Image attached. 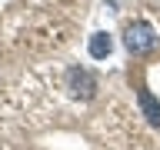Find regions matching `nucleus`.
<instances>
[{
	"instance_id": "20e7f679",
	"label": "nucleus",
	"mask_w": 160,
	"mask_h": 150,
	"mask_svg": "<svg viewBox=\"0 0 160 150\" xmlns=\"http://www.w3.org/2000/svg\"><path fill=\"white\" fill-rule=\"evenodd\" d=\"M87 50H90V57H93V60L110 57V50H113V40H110V33H93V37H90V43H87Z\"/></svg>"
},
{
	"instance_id": "f257e3e1",
	"label": "nucleus",
	"mask_w": 160,
	"mask_h": 150,
	"mask_svg": "<svg viewBox=\"0 0 160 150\" xmlns=\"http://www.w3.org/2000/svg\"><path fill=\"white\" fill-rule=\"evenodd\" d=\"M123 43H127L130 53H150V50L157 47V30L150 27V23H143V20H137V23L127 27Z\"/></svg>"
},
{
	"instance_id": "7ed1b4c3",
	"label": "nucleus",
	"mask_w": 160,
	"mask_h": 150,
	"mask_svg": "<svg viewBox=\"0 0 160 150\" xmlns=\"http://www.w3.org/2000/svg\"><path fill=\"white\" fill-rule=\"evenodd\" d=\"M137 100H140V107H143V117H147L153 127H160V103L153 100V93H150L147 87H140L137 90Z\"/></svg>"
},
{
	"instance_id": "f03ea898",
	"label": "nucleus",
	"mask_w": 160,
	"mask_h": 150,
	"mask_svg": "<svg viewBox=\"0 0 160 150\" xmlns=\"http://www.w3.org/2000/svg\"><path fill=\"white\" fill-rule=\"evenodd\" d=\"M93 90H97V80H93V73L90 70H70V93L80 100H90L93 97Z\"/></svg>"
}]
</instances>
